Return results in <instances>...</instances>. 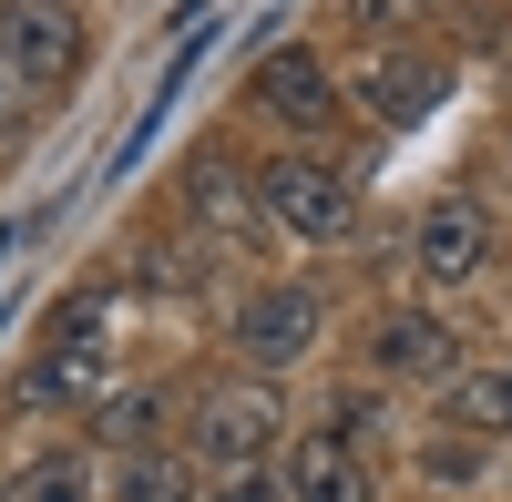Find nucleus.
I'll return each mask as SVG.
<instances>
[{"label": "nucleus", "instance_id": "obj_1", "mask_svg": "<svg viewBox=\"0 0 512 502\" xmlns=\"http://www.w3.org/2000/svg\"><path fill=\"white\" fill-rule=\"evenodd\" d=\"M0 52H11V82H21V93H62L72 62H82L72 0H11V11H0Z\"/></svg>", "mask_w": 512, "mask_h": 502}, {"label": "nucleus", "instance_id": "obj_2", "mask_svg": "<svg viewBox=\"0 0 512 502\" xmlns=\"http://www.w3.org/2000/svg\"><path fill=\"white\" fill-rule=\"evenodd\" d=\"M267 216L318 246V236H338V226L359 216V195H349V175H338L328 154H277L267 164Z\"/></svg>", "mask_w": 512, "mask_h": 502}, {"label": "nucleus", "instance_id": "obj_3", "mask_svg": "<svg viewBox=\"0 0 512 502\" xmlns=\"http://www.w3.org/2000/svg\"><path fill=\"white\" fill-rule=\"evenodd\" d=\"M410 257H420V277H431V287H472V277H482V257H492V226H482V205H472V195H441L431 216H420Z\"/></svg>", "mask_w": 512, "mask_h": 502}, {"label": "nucleus", "instance_id": "obj_4", "mask_svg": "<svg viewBox=\"0 0 512 502\" xmlns=\"http://www.w3.org/2000/svg\"><path fill=\"white\" fill-rule=\"evenodd\" d=\"M308 339H318V298H308V287H267V298L236 308V349H246L256 369H287Z\"/></svg>", "mask_w": 512, "mask_h": 502}, {"label": "nucleus", "instance_id": "obj_5", "mask_svg": "<svg viewBox=\"0 0 512 502\" xmlns=\"http://www.w3.org/2000/svg\"><path fill=\"white\" fill-rule=\"evenodd\" d=\"M195 441H205V451H216V462H226V472H246V462H256V451H267V441H277V400H267V390H256V380H246V390L226 380L216 400H205V410H195Z\"/></svg>", "mask_w": 512, "mask_h": 502}, {"label": "nucleus", "instance_id": "obj_6", "mask_svg": "<svg viewBox=\"0 0 512 502\" xmlns=\"http://www.w3.org/2000/svg\"><path fill=\"white\" fill-rule=\"evenodd\" d=\"M369 451L349 431H308L297 441V462H287V502H369Z\"/></svg>", "mask_w": 512, "mask_h": 502}, {"label": "nucleus", "instance_id": "obj_7", "mask_svg": "<svg viewBox=\"0 0 512 502\" xmlns=\"http://www.w3.org/2000/svg\"><path fill=\"white\" fill-rule=\"evenodd\" d=\"M379 369H390V380H461V339H451V318H431V308L379 318Z\"/></svg>", "mask_w": 512, "mask_h": 502}, {"label": "nucleus", "instance_id": "obj_8", "mask_svg": "<svg viewBox=\"0 0 512 502\" xmlns=\"http://www.w3.org/2000/svg\"><path fill=\"white\" fill-rule=\"evenodd\" d=\"M256 103H267L277 123H328L338 82L318 72V52H267V62H256Z\"/></svg>", "mask_w": 512, "mask_h": 502}, {"label": "nucleus", "instance_id": "obj_9", "mask_svg": "<svg viewBox=\"0 0 512 502\" xmlns=\"http://www.w3.org/2000/svg\"><path fill=\"white\" fill-rule=\"evenodd\" d=\"M359 103H369L379 123H420V113L441 103V62H420V52H410V62H390V52H379V62H369V82H359Z\"/></svg>", "mask_w": 512, "mask_h": 502}, {"label": "nucleus", "instance_id": "obj_10", "mask_svg": "<svg viewBox=\"0 0 512 502\" xmlns=\"http://www.w3.org/2000/svg\"><path fill=\"white\" fill-rule=\"evenodd\" d=\"M185 195H195V216H205V226H226V236H246V216H256V195L226 175V154H216V144L185 164Z\"/></svg>", "mask_w": 512, "mask_h": 502}, {"label": "nucleus", "instance_id": "obj_11", "mask_svg": "<svg viewBox=\"0 0 512 502\" xmlns=\"http://www.w3.org/2000/svg\"><path fill=\"white\" fill-rule=\"evenodd\" d=\"M441 410L461 431H512V369H482V380H441Z\"/></svg>", "mask_w": 512, "mask_h": 502}, {"label": "nucleus", "instance_id": "obj_12", "mask_svg": "<svg viewBox=\"0 0 512 502\" xmlns=\"http://www.w3.org/2000/svg\"><path fill=\"white\" fill-rule=\"evenodd\" d=\"M82 390H93V339H82V349L62 339V349L21 380V410H52V400H82Z\"/></svg>", "mask_w": 512, "mask_h": 502}, {"label": "nucleus", "instance_id": "obj_13", "mask_svg": "<svg viewBox=\"0 0 512 502\" xmlns=\"http://www.w3.org/2000/svg\"><path fill=\"white\" fill-rule=\"evenodd\" d=\"M11 502H93V472H82L72 451H41V462L11 472Z\"/></svg>", "mask_w": 512, "mask_h": 502}, {"label": "nucleus", "instance_id": "obj_14", "mask_svg": "<svg viewBox=\"0 0 512 502\" xmlns=\"http://www.w3.org/2000/svg\"><path fill=\"white\" fill-rule=\"evenodd\" d=\"M113 502H185V462H164V451H134V462L113 472Z\"/></svg>", "mask_w": 512, "mask_h": 502}, {"label": "nucleus", "instance_id": "obj_15", "mask_svg": "<svg viewBox=\"0 0 512 502\" xmlns=\"http://www.w3.org/2000/svg\"><path fill=\"white\" fill-rule=\"evenodd\" d=\"M154 410H164L154 390H123V400L103 410V431H113V441H144V431H154Z\"/></svg>", "mask_w": 512, "mask_h": 502}, {"label": "nucleus", "instance_id": "obj_16", "mask_svg": "<svg viewBox=\"0 0 512 502\" xmlns=\"http://www.w3.org/2000/svg\"><path fill=\"white\" fill-rule=\"evenodd\" d=\"M195 502H287V482H267V472L246 462V472H226L216 492H195Z\"/></svg>", "mask_w": 512, "mask_h": 502}, {"label": "nucleus", "instance_id": "obj_17", "mask_svg": "<svg viewBox=\"0 0 512 502\" xmlns=\"http://www.w3.org/2000/svg\"><path fill=\"white\" fill-rule=\"evenodd\" d=\"M0 103H11V52H0Z\"/></svg>", "mask_w": 512, "mask_h": 502}]
</instances>
